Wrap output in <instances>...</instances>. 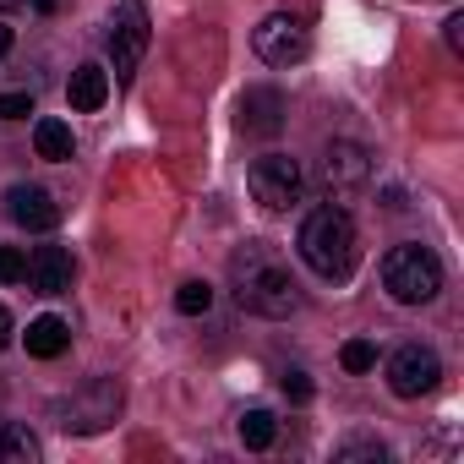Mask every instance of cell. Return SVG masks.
<instances>
[{
    "mask_svg": "<svg viewBox=\"0 0 464 464\" xmlns=\"http://www.w3.org/2000/svg\"><path fill=\"white\" fill-rule=\"evenodd\" d=\"M229 285H236L241 312L268 317V323H279V317H290V312L301 306V290H295L290 268H285L263 241H246L236 257H229Z\"/></svg>",
    "mask_w": 464,
    "mask_h": 464,
    "instance_id": "cell-1",
    "label": "cell"
},
{
    "mask_svg": "<svg viewBox=\"0 0 464 464\" xmlns=\"http://www.w3.org/2000/svg\"><path fill=\"white\" fill-rule=\"evenodd\" d=\"M295 246H301V263H306L317 279H328V285L350 279V274H355V257H361L355 218H350L339 202H323V208H312V213L301 218Z\"/></svg>",
    "mask_w": 464,
    "mask_h": 464,
    "instance_id": "cell-2",
    "label": "cell"
},
{
    "mask_svg": "<svg viewBox=\"0 0 464 464\" xmlns=\"http://www.w3.org/2000/svg\"><path fill=\"white\" fill-rule=\"evenodd\" d=\"M382 290H388L399 306H426V301H437V290H442V263H437V252L420 246V241L393 246V252L382 257Z\"/></svg>",
    "mask_w": 464,
    "mask_h": 464,
    "instance_id": "cell-3",
    "label": "cell"
},
{
    "mask_svg": "<svg viewBox=\"0 0 464 464\" xmlns=\"http://www.w3.org/2000/svg\"><path fill=\"white\" fill-rule=\"evenodd\" d=\"M115 415H121V388H115L110 377H93V382H82L72 399L55 404V420H61V431H72V437H93V431L115 426Z\"/></svg>",
    "mask_w": 464,
    "mask_h": 464,
    "instance_id": "cell-4",
    "label": "cell"
},
{
    "mask_svg": "<svg viewBox=\"0 0 464 464\" xmlns=\"http://www.w3.org/2000/svg\"><path fill=\"white\" fill-rule=\"evenodd\" d=\"M104 44H110L115 82H131V72H137L142 55H148V6H142V0H115Z\"/></svg>",
    "mask_w": 464,
    "mask_h": 464,
    "instance_id": "cell-5",
    "label": "cell"
},
{
    "mask_svg": "<svg viewBox=\"0 0 464 464\" xmlns=\"http://www.w3.org/2000/svg\"><path fill=\"white\" fill-rule=\"evenodd\" d=\"M246 186H252V197H257L268 213H285L290 202H301L306 175H301V159H290V153H263V159L246 169Z\"/></svg>",
    "mask_w": 464,
    "mask_h": 464,
    "instance_id": "cell-6",
    "label": "cell"
},
{
    "mask_svg": "<svg viewBox=\"0 0 464 464\" xmlns=\"http://www.w3.org/2000/svg\"><path fill=\"white\" fill-rule=\"evenodd\" d=\"M252 50H257V61H263V66L290 72V66H301V61L312 55V34H306V23H301V17H285V12H279V17L257 23Z\"/></svg>",
    "mask_w": 464,
    "mask_h": 464,
    "instance_id": "cell-7",
    "label": "cell"
},
{
    "mask_svg": "<svg viewBox=\"0 0 464 464\" xmlns=\"http://www.w3.org/2000/svg\"><path fill=\"white\" fill-rule=\"evenodd\" d=\"M437 377H442V361H437L431 344H399V350L388 355V388H393L399 399H420V393H431Z\"/></svg>",
    "mask_w": 464,
    "mask_h": 464,
    "instance_id": "cell-8",
    "label": "cell"
},
{
    "mask_svg": "<svg viewBox=\"0 0 464 464\" xmlns=\"http://www.w3.org/2000/svg\"><path fill=\"white\" fill-rule=\"evenodd\" d=\"M366 180H372V153L361 142H350V137H334L323 148V186H328V197H350Z\"/></svg>",
    "mask_w": 464,
    "mask_h": 464,
    "instance_id": "cell-9",
    "label": "cell"
},
{
    "mask_svg": "<svg viewBox=\"0 0 464 464\" xmlns=\"http://www.w3.org/2000/svg\"><path fill=\"white\" fill-rule=\"evenodd\" d=\"M6 213H12L23 229H55V224H61V202H55L44 186H12V191H6Z\"/></svg>",
    "mask_w": 464,
    "mask_h": 464,
    "instance_id": "cell-10",
    "label": "cell"
},
{
    "mask_svg": "<svg viewBox=\"0 0 464 464\" xmlns=\"http://www.w3.org/2000/svg\"><path fill=\"white\" fill-rule=\"evenodd\" d=\"M72 274H77V268H72V252L39 246V252L28 257V274H23V279H28L39 295H66V290H72Z\"/></svg>",
    "mask_w": 464,
    "mask_h": 464,
    "instance_id": "cell-11",
    "label": "cell"
},
{
    "mask_svg": "<svg viewBox=\"0 0 464 464\" xmlns=\"http://www.w3.org/2000/svg\"><path fill=\"white\" fill-rule=\"evenodd\" d=\"M279 126H285V99L274 88H246V99H241V131L274 137Z\"/></svg>",
    "mask_w": 464,
    "mask_h": 464,
    "instance_id": "cell-12",
    "label": "cell"
},
{
    "mask_svg": "<svg viewBox=\"0 0 464 464\" xmlns=\"http://www.w3.org/2000/svg\"><path fill=\"white\" fill-rule=\"evenodd\" d=\"M66 99H72V110H82V115H93L104 99H110V72L104 66H77L72 72V82H66Z\"/></svg>",
    "mask_w": 464,
    "mask_h": 464,
    "instance_id": "cell-13",
    "label": "cell"
},
{
    "mask_svg": "<svg viewBox=\"0 0 464 464\" xmlns=\"http://www.w3.org/2000/svg\"><path fill=\"white\" fill-rule=\"evenodd\" d=\"M66 344H72V328H66L61 317H34V323H28V355L55 361Z\"/></svg>",
    "mask_w": 464,
    "mask_h": 464,
    "instance_id": "cell-14",
    "label": "cell"
},
{
    "mask_svg": "<svg viewBox=\"0 0 464 464\" xmlns=\"http://www.w3.org/2000/svg\"><path fill=\"white\" fill-rule=\"evenodd\" d=\"M34 148H39V159H50V164H66L77 142H72V126H66V121L44 115V121L34 126Z\"/></svg>",
    "mask_w": 464,
    "mask_h": 464,
    "instance_id": "cell-15",
    "label": "cell"
},
{
    "mask_svg": "<svg viewBox=\"0 0 464 464\" xmlns=\"http://www.w3.org/2000/svg\"><path fill=\"white\" fill-rule=\"evenodd\" d=\"M0 464H39V437L17 420H0Z\"/></svg>",
    "mask_w": 464,
    "mask_h": 464,
    "instance_id": "cell-16",
    "label": "cell"
},
{
    "mask_svg": "<svg viewBox=\"0 0 464 464\" xmlns=\"http://www.w3.org/2000/svg\"><path fill=\"white\" fill-rule=\"evenodd\" d=\"M274 437H279L274 410H246V415H241V442H246V448H274Z\"/></svg>",
    "mask_w": 464,
    "mask_h": 464,
    "instance_id": "cell-17",
    "label": "cell"
},
{
    "mask_svg": "<svg viewBox=\"0 0 464 464\" xmlns=\"http://www.w3.org/2000/svg\"><path fill=\"white\" fill-rule=\"evenodd\" d=\"M213 306V290L202 285V279H191V285H180L175 290V312H186V317H202Z\"/></svg>",
    "mask_w": 464,
    "mask_h": 464,
    "instance_id": "cell-18",
    "label": "cell"
},
{
    "mask_svg": "<svg viewBox=\"0 0 464 464\" xmlns=\"http://www.w3.org/2000/svg\"><path fill=\"white\" fill-rule=\"evenodd\" d=\"M339 366H344V372H372V366H377V344H372V339H350V344L339 350Z\"/></svg>",
    "mask_w": 464,
    "mask_h": 464,
    "instance_id": "cell-19",
    "label": "cell"
},
{
    "mask_svg": "<svg viewBox=\"0 0 464 464\" xmlns=\"http://www.w3.org/2000/svg\"><path fill=\"white\" fill-rule=\"evenodd\" d=\"M339 459H344V464H355V459L382 464V459H388V448H382L377 437H344V442H339Z\"/></svg>",
    "mask_w": 464,
    "mask_h": 464,
    "instance_id": "cell-20",
    "label": "cell"
},
{
    "mask_svg": "<svg viewBox=\"0 0 464 464\" xmlns=\"http://www.w3.org/2000/svg\"><path fill=\"white\" fill-rule=\"evenodd\" d=\"M23 274H28V252H23V246H0V279L17 285Z\"/></svg>",
    "mask_w": 464,
    "mask_h": 464,
    "instance_id": "cell-21",
    "label": "cell"
},
{
    "mask_svg": "<svg viewBox=\"0 0 464 464\" xmlns=\"http://www.w3.org/2000/svg\"><path fill=\"white\" fill-rule=\"evenodd\" d=\"M34 115V93H0V121H28Z\"/></svg>",
    "mask_w": 464,
    "mask_h": 464,
    "instance_id": "cell-22",
    "label": "cell"
},
{
    "mask_svg": "<svg viewBox=\"0 0 464 464\" xmlns=\"http://www.w3.org/2000/svg\"><path fill=\"white\" fill-rule=\"evenodd\" d=\"M285 393H290L295 404H306V399H312V377H306V372H285Z\"/></svg>",
    "mask_w": 464,
    "mask_h": 464,
    "instance_id": "cell-23",
    "label": "cell"
},
{
    "mask_svg": "<svg viewBox=\"0 0 464 464\" xmlns=\"http://www.w3.org/2000/svg\"><path fill=\"white\" fill-rule=\"evenodd\" d=\"M442 28H448V50H464V17H448Z\"/></svg>",
    "mask_w": 464,
    "mask_h": 464,
    "instance_id": "cell-24",
    "label": "cell"
},
{
    "mask_svg": "<svg viewBox=\"0 0 464 464\" xmlns=\"http://www.w3.org/2000/svg\"><path fill=\"white\" fill-rule=\"evenodd\" d=\"M6 344H12V312L0 306V350H6Z\"/></svg>",
    "mask_w": 464,
    "mask_h": 464,
    "instance_id": "cell-25",
    "label": "cell"
},
{
    "mask_svg": "<svg viewBox=\"0 0 464 464\" xmlns=\"http://www.w3.org/2000/svg\"><path fill=\"white\" fill-rule=\"evenodd\" d=\"M12 55V28H0V61Z\"/></svg>",
    "mask_w": 464,
    "mask_h": 464,
    "instance_id": "cell-26",
    "label": "cell"
},
{
    "mask_svg": "<svg viewBox=\"0 0 464 464\" xmlns=\"http://www.w3.org/2000/svg\"><path fill=\"white\" fill-rule=\"evenodd\" d=\"M23 6V0H0V12H17Z\"/></svg>",
    "mask_w": 464,
    "mask_h": 464,
    "instance_id": "cell-27",
    "label": "cell"
},
{
    "mask_svg": "<svg viewBox=\"0 0 464 464\" xmlns=\"http://www.w3.org/2000/svg\"><path fill=\"white\" fill-rule=\"evenodd\" d=\"M34 6H39V12H55V0H34Z\"/></svg>",
    "mask_w": 464,
    "mask_h": 464,
    "instance_id": "cell-28",
    "label": "cell"
}]
</instances>
